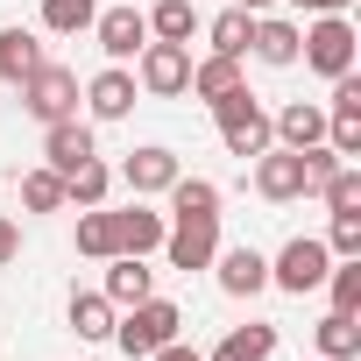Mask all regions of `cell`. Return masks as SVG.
I'll return each instance as SVG.
<instances>
[{
  "instance_id": "6da1fadb",
  "label": "cell",
  "mask_w": 361,
  "mask_h": 361,
  "mask_svg": "<svg viewBox=\"0 0 361 361\" xmlns=\"http://www.w3.org/2000/svg\"><path fill=\"white\" fill-rule=\"evenodd\" d=\"M177 326H185V312H177L170 298H142V305H128V319H114V347L128 361H149L156 347L177 340Z\"/></svg>"
},
{
  "instance_id": "7a4b0ae2",
  "label": "cell",
  "mask_w": 361,
  "mask_h": 361,
  "mask_svg": "<svg viewBox=\"0 0 361 361\" xmlns=\"http://www.w3.org/2000/svg\"><path fill=\"white\" fill-rule=\"evenodd\" d=\"M213 121H220V142H227V156H262L276 135H269V114H262V99L248 92V85H234V92H220L213 99Z\"/></svg>"
},
{
  "instance_id": "3957f363",
  "label": "cell",
  "mask_w": 361,
  "mask_h": 361,
  "mask_svg": "<svg viewBox=\"0 0 361 361\" xmlns=\"http://www.w3.org/2000/svg\"><path fill=\"white\" fill-rule=\"evenodd\" d=\"M354 50H361V36H354V22H347V15H319L312 29H298V57H305L319 78L354 71Z\"/></svg>"
},
{
  "instance_id": "277c9868",
  "label": "cell",
  "mask_w": 361,
  "mask_h": 361,
  "mask_svg": "<svg viewBox=\"0 0 361 361\" xmlns=\"http://www.w3.org/2000/svg\"><path fill=\"white\" fill-rule=\"evenodd\" d=\"M22 114H36L43 128H50V121H71V114H78V71H64V64L43 57V64L22 78Z\"/></svg>"
},
{
  "instance_id": "5b68a950",
  "label": "cell",
  "mask_w": 361,
  "mask_h": 361,
  "mask_svg": "<svg viewBox=\"0 0 361 361\" xmlns=\"http://www.w3.org/2000/svg\"><path fill=\"white\" fill-rule=\"evenodd\" d=\"M135 85L149 92V99H177L192 85V43H142V57H135Z\"/></svg>"
},
{
  "instance_id": "8992f818",
  "label": "cell",
  "mask_w": 361,
  "mask_h": 361,
  "mask_svg": "<svg viewBox=\"0 0 361 361\" xmlns=\"http://www.w3.org/2000/svg\"><path fill=\"white\" fill-rule=\"evenodd\" d=\"M326 269H333V248H326V241H312V234H298V241H283V255L269 262V283H276V290H290V298H305V290H319V283H326Z\"/></svg>"
},
{
  "instance_id": "52a82bcc",
  "label": "cell",
  "mask_w": 361,
  "mask_h": 361,
  "mask_svg": "<svg viewBox=\"0 0 361 361\" xmlns=\"http://www.w3.org/2000/svg\"><path fill=\"white\" fill-rule=\"evenodd\" d=\"M163 255H170V269H213V255H220V220H170V234H163Z\"/></svg>"
},
{
  "instance_id": "ba28073f",
  "label": "cell",
  "mask_w": 361,
  "mask_h": 361,
  "mask_svg": "<svg viewBox=\"0 0 361 361\" xmlns=\"http://www.w3.org/2000/svg\"><path fill=\"white\" fill-rule=\"evenodd\" d=\"M177 177H185V170H177V156H170L163 142H149V149H128V163H121V185H128L135 199H156V192H170Z\"/></svg>"
},
{
  "instance_id": "9c48e42d",
  "label": "cell",
  "mask_w": 361,
  "mask_h": 361,
  "mask_svg": "<svg viewBox=\"0 0 361 361\" xmlns=\"http://www.w3.org/2000/svg\"><path fill=\"white\" fill-rule=\"evenodd\" d=\"M255 192H262L269 206L305 199V156H298V149H262V156H255Z\"/></svg>"
},
{
  "instance_id": "30bf717a",
  "label": "cell",
  "mask_w": 361,
  "mask_h": 361,
  "mask_svg": "<svg viewBox=\"0 0 361 361\" xmlns=\"http://www.w3.org/2000/svg\"><path fill=\"white\" fill-rule=\"evenodd\" d=\"M92 36H99V50H106L114 64H128V57H142V43H149V15H142V8H106V15H92Z\"/></svg>"
},
{
  "instance_id": "8fae6325",
  "label": "cell",
  "mask_w": 361,
  "mask_h": 361,
  "mask_svg": "<svg viewBox=\"0 0 361 361\" xmlns=\"http://www.w3.org/2000/svg\"><path fill=\"white\" fill-rule=\"evenodd\" d=\"M213 269H220V290H227V298H255V290H269V255L248 248V241H241V248H220Z\"/></svg>"
},
{
  "instance_id": "7c38bea8",
  "label": "cell",
  "mask_w": 361,
  "mask_h": 361,
  "mask_svg": "<svg viewBox=\"0 0 361 361\" xmlns=\"http://www.w3.org/2000/svg\"><path fill=\"white\" fill-rule=\"evenodd\" d=\"M43 156H50V170H57V177H71L78 163H92V156H99V142H92V128L71 114V121H50V135H43Z\"/></svg>"
},
{
  "instance_id": "4fadbf2b",
  "label": "cell",
  "mask_w": 361,
  "mask_h": 361,
  "mask_svg": "<svg viewBox=\"0 0 361 361\" xmlns=\"http://www.w3.org/2000/svg\"><path fill=\"white\" fill-rule=\"evenodd\" d=\"M85 106H92V121H128V114H135V71L106 64V71L85 85Z\"/></svg>"
},
{
  "instance_id": "5bb4252c",
  "label": "cell",
  "mask_w": 361,
  "mask_h": 361,
  "mask_svg": "<svg viewBox=\"0 0 361 361\" xmlns=\"http://www.w3.org/2000/svg\"><path fill=\"white\" fill-rule=\"evenodd\" d=\"M114 234H121V255H156L163 234H170V213H149L142 199L128 213H114Z\"/></svg>"
},
{
  "instance_id": "9a60e30c",
  "label": "cell",
  "mask_w": 361,
  "mask_h": 361,
  "mask_svg": "<svg viewBox=\"0 0 361 361\" xmlns=\"http://www.w3.org/2000/svg\"><path fill=\"white\" fill-rule=\"evenodd\" d=\"M142 298H156V269H142V255H106V305L128 312Z\"/></svg>"
},
{
  "instance_id": "2e32d148",
  "label": "cell",
  "mask_w": 361,
  "mask_h": 361,
  "mask_svg": "<svg viewBox=\"0 0 361 361\" xmlns=\"http://www.w3.org/2000/svg\"><path fill=\"white\" fill-rule=\"evenodd\" d=\"M269 135H276V149H312V142H326V106L290 99V106L269 121Z\"/></svg>"
},
{
  "instance_id": "e0dca14e",
  "label": "cell",
  "mask_w": 361,
  "mask_h": 361,
  "mask_svg": "<svg viewBox=\"0 0 361 361\" xmlns=\"http://www.w3.org/2000/svg\"><path fill=\"white\" fill-rule=\"evenodd\" d=\"M248 50L262 57V64H298V22H283V15H255V36H248Z\"/></svg>"
},
{
  "instance_id": "ac0fdd59",
  "label": "cell",
  "mask_w": 361,
  "mask_h": 361,
  "mask_svg": "<svg viewBox=\"0 0 361 361\" xmlns=\"http://www.w3.org/2000/svg\"><path fill=\"white\" fill-rule=\"evenodd\" d=\"M170 220H220V185L213 177H177L170 185Z\"/></svg>"
},
{
  "instance_id": "d6986e66",
  "label": "cell",
  "mask_w": 361,
  "mask_h": 361,
  "mask_svg": "<svg viewBox=\"0 0 361 361\" xmlns=\"http://www.w3.org/2000/svg\"><path fill=\"white\" fill-rule=\"evenodd\" d=\"M234 85H248V78H241V57H220V50H213V57H199V64H192V85H185V92L213 106V99H220V92H234Z\"/></svg>"
},
{
  "instance_id": "ffe728a7",
  "label": "cell",
  "mask_w": 361,
  "mask_h": 361,
  "mask_svg": "<svg viewBox=\"0 0 361 361\" xmlns=\"http://www.w3.org/2000/svg\"><path fill=\"white\" fill-rule=\"evenodd\" d=\"M114 305H106V290H71V333L78 340H114Z\"/></svg>"
},
{
  "instance_id": "44dd1931",
  "label": "cell",
  "mask_w": 361,
  "mask_h": 361,
  "mask_svg": "<svg viewBox=\"0 0 361 361\" xmlns=\"http://www.w3.org/2000/svg\"><path fill=\"white\" fill-rule=\"evenodd\" d=\"M312 340H319V361H354V354H361V326H354V312H326V319L312 326Z\"/></svg>"
},
{
  "instance_id": "7402d4cb",
  "label": "cell",
  "mask_w": 361,
  "mask_h": 361,
  "mask_svg": "<svg viewBox=\"0 0 361 361\" xmlns=\"http://www.w3.org/2000/svg\"><path fill=\"white\" fill-rule=\"evenodd\" d=\"M36 64H43V43L29 29H0V85H22Z\"/></svg>"
},
{
  "instance_id": "603a6c76",
  "label": "cell",
  "mask_w": 361,
  "mask_h": 361,
  "mask_svg": "<svg viewBox=\"0 0 361 361\" xmlns=\"http://www.w3.org/2000/svg\"><path fill=\"white\" fill-rule=\"evenodd\" d=\"M149 36L156 43H192L199 36V8H192V0H156V8H149Z\"/></svg>"
},
{
  "instance_id": "cb8c5ba5",
  "label": "cell",
  "mask_w": 361,
  "mask_h": 361,
  "mask_svg": "<svg viewBox=\"0 0 361 361\" xmlns=\"http://www.w3.org/2000/svg\"><path fill=\"white\" fill-rule=\"evenodd\" d=\"M276 354V326H234L206 361H269Z\"/></svg>"
},
{
  "instance_id": "d4e9b609",
  "label": "cell",
  "mask_w": 361,
  "mask_h": 361,
  "mask_svg": "<svg viewBox=\"0 0 361 361\" xmlns=\"http://www.w3.org/2000/svg\"><path fill=\"white\" fill-rule=\"evenodd\" d=\"M78 255H92V262L121 255V234H114V213H106V206H85V213H78Z\"/></svg>"
},
{
  "instance_id": "484cf974",
  "label": "cell",
  "mask_w": 361,
  "mask_h": 361,
  "mask_svg": "<svg viewBox=\"0 0 361 361\" xmlns=\"http://www.w3.org/2000/svg\"><path fill=\"white\" fill-rule=\"evenodd\" d=\"M106 192H114V170L92 156V163H78L71 177H64V199L71 206H106Z\"/></svg>"
},
{
  "instance_id": "4316f807",
  "label": "cell",
  "mask_w": 361,
  "mask_h": 361,
  "mask_svg": "<svg viewBox=\"0 0 361 361\" xmlns=\"http://www.w3.org/2000/svg\"><path fill=\"white\" fill-rule=\"evenodd\" d=\"M206 36H213V50H220V57H248L255 15H248V8H227V15H213V29H206Z\"/></svg>"
},
{
  "instance_id": "83f0119b",
  "label": "cell",
  "mask_w": 361,
  "mask_h": 361,
  "mask_svg": "<svg viewBox=\"0 0 361 361\" xmlns=\"http://www.w3.org/2000/svg\"><path fill=\"white\" fill-rule=\"evenodd\" d=\"M22 206H29V213H64V206H71V199H64V177H57L50 163L22 177Z\"/></svg>"
},
{
  "instance_id": "f1b7e54d",
  "label": "cell",
  "mask_w": 361,
  "mask_h": 361,
  "mask_svg": "<svg viewBox=\"0 0 361 361\" xmlns=\"http://www.w3.org/2000/svg\"><path fill=\"white\" fill-rule=\"evenodd\" d=\"M92 15H99L92 0H43V29H50V36H85Z\"/></svg>"
},
{
  "instance_id": "f546056e",
  "label": "cell",
  "mask_w": 361,
  "mask_h": 361,
  "mask_svg": "<svg viewBox=\"0 0 361 361\" xmlns=\"http://www.w3.org/2000/svg\"><path fill=\"white\" fill-rule=\"evenodd\" d=\"M319 199H326V213H361V170H354V163H340L326 185H319Z\"/></svg>"
},
{
  "instance_id": "4dcf8cb0",
  "label": "cell",
  "mask_w": 361,
  "mask_h": 361,
  "mask_svg": "<svg viewBox=\"0 0 361 361\" xmlns=\"http://www.w3.org/2000/svg\"><path fill=\"white\" fill-rule=\"evenodd\" d=\"M326 290H333V312H361V255L333 262L326 269Z\"/></svg>"
},
{
  "instance_id": "1f68e13d",
  "label": "cell",
  "mask_w": 361,
  "mask_h": 361,
  "mask_svg": "<svg viewBox=\"0 0 361 361\" xmlns=\"http://www.w3.org/2000/svg\"><path fill=\"white\" fill-rule=\"evenodd\" d=\"M298 156H305V192H319L326 177L347 163V156H340V149H326V142H312V149H298Z\"/></svg>"
},
{
  "instance_id": "d6a6232c",
  "label": "cell",
  "mask_w": 361,
  "mask_h": 361,
  "mask_svg": "<svg viewBox=\"0 0 361 361\" xmlns=\"http://www.w3.org/2000/svg\"><path fill=\"white\" fill-rule=\"evenodd\" d=\"M326 248H333V262L361 255V213H333V234H326Z\"/></svg>"
},
{
  "instance_id": "836d02e7",
  "label": "cell",
  "mask_w": 361,
  "mask_h": 361,
  "mask_svg": "<svg viewBox=\"0 0 361 361\" xmlns=\"http://www.w3.org/2000/svg\"><path fill=\"white\" fill-rule=\"evenodd\" d=\"M15 255H22V234H15V220H8V213H0V269H8Z\"/></svg>"
},
{
  "instance_id": "e575fe53",
  "label": "cell",
  "mask_w": 361,
  "mask_h": 361,
  "mask_svg": "<svg viewBox=\"0 0 361 361\" xmlns=\"http://www.w3.org/2000/svg\"><path fill=\"white\" fill-rule=\"evenodd\" d=\"M290 8H305V15H347L354 0H290Z\"/></svg>"
},
{
  "instance_id": "d590c367",
  "label": "cell",
  "mask_w": 361,
  "mask_h": 361,
  "mask_svg": "<svg viewBox=\"0 0 361 361\" xmlns=\"http://www.w3.org/2000/svg\"><path fill=\"white\" fill-rule=\"evenodd\" d=\"M149 361H206V354H192V347H185V340H170V347H156V354H149Z\"/></svg>"
},
{
  "instance_id": "8d00e7d4",
  "label": "cell",
  "mask_w": 361,
  "mask_h": 361,
  "mask_svg": "<svg viewBox=\"0 0 361 361\" xmlns=\"http://www.w3.org/2000/svg\"><path fill=\"white\" fill-rule=\"evenodd\" d=\"M234 8H248V15H269V8H276V0H234Z\"/></svg>"
}]
</instances>
